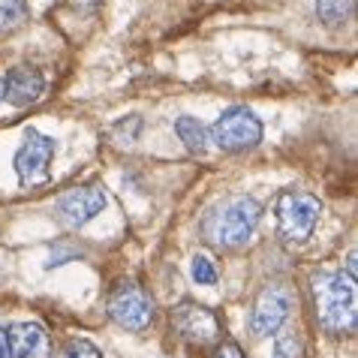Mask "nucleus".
<instances>
[{
	"mask_svg": "<svg viewBox=\"0 0 358 358\" xmlns=\"http://www.w3.org/2000/svg\"><path fill=\"white\" fill-rule=\"evenodd\" d=\"M262 220V208L253 196H229L205 214L202 235L217 250H238L253 238Z\"/></svg>",
	"mask_w": 358,
	"mask_h": 358,
	"instance_id": "nucleus-1",
	"label": "nucleus"
},
{
	"mask_svg": "<svg viewBox=\"0 0 358 358\" xmlns=\"http://www.w3.org/2000/svg\"><path fill=\"white\" fill-rule=\"evenodd\" d=\"M172 325L187 343L208 346V343L220 341V320H217V313L208 310L205 304L181 301L172 310Z\"/></svg>",
	"mask_w": 358,
	"mask_h": 358,
	"instance_id": "nucleus-8",
	"label": "nucleus"
},
{
	"mask_svg": "<svg viewBox=\"0 0 358 358\" xmlns=\"http://www.w3.org/2000/svg\"><path fill=\"white\" fill-rule=\"evenodd\" d=\"M355 0H316V15L325 27H341L352 18Z\"/></svg>",
	"mask_w": 358,
	"mask_h": 358,
	"instance_id": "nucleus-13",
	"label": "nucleus"
},
{
	"mask_svg": "<svg viewBox=\"0 0 358 358\" xmlns=\"http://www.w3.org/2000/svg\"><path fill=\"white\" fill-rule=\"evenodd\" d=\"M190 277L199 283V286H214L217 283V265L211 256H205V253H196L193 256V262H190Z\"/></svg>",
	"mask_w": 358,
	"mask_h": 358,
	"instance_id": "nucleus-15",
	"label": "nucleus"
},
{
	"mask_svg": "<svg viewBox=\"0 0 358 358\" xmlns=\"http://www.w3.org/2000/svg\"><path fill=\"white\" fill-rule=\"evenodd\" d=\"M274 211H277V223H280V235L286 241L298 244L313 235L322 214V202L304 190H283L277 196Z\"/></svg>",
	"mask_w": 358,
	"mask_h": 358,
	"instance_id": "nucleus-3",
	"label": "nucleus"
},
{
	"mask_svg": "<svg viewBox=\"0 0 358 358\" xmlns=\"http://www.w3.org/2000/svg\"><path fill=\"white\" fill-rule=\"evenodd\" d=\"M0 99H3V87H0Z\"/></svg>",
	"mask_w": 358,
	"mask_h": 358,
	"instance_id": "nucleus-20",
	"label": "nucleus"
},
{
	"mask_svg": "<svg viewBox=\"0 0 358 358\" xmlns=\"http://www.w3.org/2000/svg\"><path fill=\"white\" fill-rule=\"evenodd\" d=\"M0 358H9V346H6V331H0Z\"/></svg>",
	"mask_w": 358,
	"mask_h": 358,
	"instance_id": "nucleus-19",
	"label": "nucleus"
},
{
	"mask_svg": "<svg viewBox=\"0 0 358 358\" xmlns=\"http://www.w3.org/2000/svg\"><path fill=\"white\" fill-rule=\"evenodd\" d=\"M316 320L331 334H352L358 322V289L343 271H325L313 277Z\"/></svg>",
	"mask_w": 358,
	"mask_h": 358,
	"instance_id": "nucleus-2",
	"label": "nucleus"
},
{
	"mask_svg": "<svg viewBox=\"0 0 358 358\" xmlns=\"http://www.w3.org/2000/svg\"><path fill=\"white\" fill-rule=\"evenodd\" d=\"M208 136H211V142L226 154L250 151V148L262 142V121L247 106H232L217 117L214 127L208 130Z\"/></svg>",
	"mask_w": 358,
	"mask_h": 358,
	"instance_id": "nucleus-4",
	"label": "nucleus"
},
{
	"mask_svg": "<svg viewBox=\"0 0 358 358\" xmlns=\"http://www.w3.org/2000/svg\"><path fill=\"white\" fill-rule=\"evenodd\" d=\"M0 87H3L6 103L15 108H27L45 96V78L39 69H31V66L9 69L6 78H0Z\"/></svg>",
	"mask_w": 358,
	"mask_h": 358,
	"instance_id": "nucleus-10",
	"label": "nucleus"
},
{
	"mask_svg": "<svg viewBox=\"0 0 358 358\" xmlns=\"http://www.w3.org/2000/svg\"><path fill=\"white\" fill-rule=\"evenodd\" d=\"M9 358H52V341L39 322H13L6 331Z\"/></svg>",
	"mask_w": 358,
	"mask_h": 358,
	"instance_id": "nucleus-11",
	"label": "nucleus"
},
{
	"mask_svg": "<svg viewBox=\"0 0 358 358\" xmlns=\"http://www.w3.org/2000/svg\"><path fill=\"white\" fill-rule=\"evenodd\" d=\"M106 190H99V187H73V190H66L57 196L55 202V211L57 217L66 223V226H85L91 223L96 214H103L106 208Z\"/></svg>",
	"mask_w": 358,
	"mask_h": 358,
	"instance_id": "nucleus-9",
	"label": "nucleus"
},
{
	"mask_svg": "<svg viewBox=\"0 0 358 358\" xmlns=\"http://www.w3.org/2000/svg\"><path fill=\"white\" fill-rule=\"evenodd\" d=\"M57 358H103V355H99L96 346L87 343V341H69Z\"/></svg>",
	"mask_w": 358,
	"mask_h": 358,
	"instance_id": "nucleus-17",
	"label": "nucleus"
},
{
	"mask_svg": "<svg viewBox=\"0 0 358 358\" xmlns=\"http://www.w3.org/2000/svg\"><path fill=\"white\" fill-rule=\"evenodd\" d=\"M27 0H0V34H9L27 22Z\"/></svg>",
	"mask_w": 358,
	"mask_h": 358,
	"instance_id": "nucleus-14",
	"label": "nucleus"
},
{
	"mask_svg": "<svg viewBox=\"0 0 358 358\" xmlns=\"http://www.w3.org/2000/svg\"><path fill=\"white\" fill-rule=\"evenodd\" d=\"M292 310V292L289 286L283 283H268L265 289L259 292L250 313V331L256 337H271L283 328V322L289 320Z\"/></svg>",
	"mask_w": 358,
	"mask_h": 358,
	"instance_id": "nucleus-6",
	"label": "nucleus"
},
{
	"mask_svg": "<svg viewBox=\"0 0 358 358\" xmlns=\"http://www.w3.org/2000/svg\"><path fill=\"white\" fill-rule=\"evenodd\" d=\"M57 151V142L52 136H43L36 130L24 133V145L15 154V175L24 187H36L48 181V166Z\"/></svg>",
	"mask_w": 358,
	"mask_h": 358,
	"instance_id": "nucleus-5",
	"label": "nucleus"
},
{
	"mask_svg": "<svg viewBox=\"0 0 358 358\" xmlns=\"http://www.w3.org/2000/svg\"><path fill=\"white\" fill-rule=\"evenodd\" d=\"M108 316L127 328V331H145L154 320V304L145 295L142 286L136 283H121L108 298Z\"/></svg>",
	"mask_w": 358,
	"mask_h": 358,
	"instance_id": "nucleus-7",
	"label": "nucleus"
},
{
	"mask_svg": "<svg viewBox=\"0 0 358 358\" xmlns=\"http://www.w3.org/2000/svg\"><path fill=\"white\" fill-rule=\"evenodd\" d=\"M274 358H301V337L295 331H280L274 341Z\"/></svg>",
	"mask_w": 358,
	"mask_h": 358,
	"instance_id": "nucleus-16",
	"label": "nucleus"
},
{
	"mask_svg": "<svg viewBox=\"0 0 358 358\" xmlns=\"http://www.w3.org/2000/svg\"><path fill=\"white\" fill-rule=\"evenodd\" d=\"M214 358H244V355H241V350H238L235 343H220L214 350Z\"/></svg>",
	"mask_w": 358,
	"mask_h": 358,
	"instance_id": "nucleus-18",
	"label": "nucleus"
},
{
	"mask_svg": "<svg viewBox=\"0 0 358 358\" xmlns=\"http://www.w3.org/2000/svg\"><path fill=\"white\" fill-rule=\"evenodd\" d=\"M175 133H178V138H181L184 148L190 154H202L208 148V130L202 127L199 117H190V115L178 117V121H175Z\"/></svg>",
	"mask_w": 358,
	"mask_h": 358,
	"instance_id": "nucleus-12",
	"label": "nucleus"
}]
</instances>
